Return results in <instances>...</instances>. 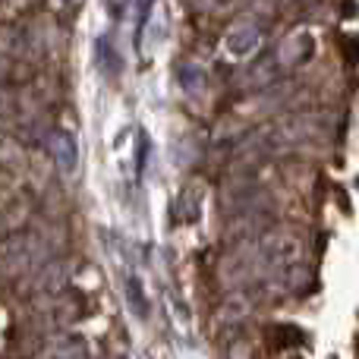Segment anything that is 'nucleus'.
<instances>
[{"label":"nucleus","mask_w":359,"mask_h":359,"mask_svg":"<svg viewBox=\"0 0 359 359\" xmlns=\"http://www.w3.org/2000/svg\"><path fill=\"white\" fill-rule=\"evenodd\" d=\"M255 48H259V32L249 29V25H243V29H233L227 35V50L233 57H249Z\"/></svg>","instance_id":"f257e3e1"},{"label":"nucleus","mask_w":359,"mask_h":359,"mask_svg":"<svg viewBox=\"0 0 359 359\" xmlns=\"http://www.w3.org/2000/svg\"><path fill=\"white\" fill-rule=\"evenodd\" d=\"M54 151H57V164H60L63 170H69V174H73L76 164H79V151H76L73 136H57L54 139Z\"/></svg>","instance_id":"f03ea898"},{"label":"nucleus","mask_w":359,"mask_h":359,"mask_svg":"<svg viewBox=\"0 0 359 359\" xmlns=\"http://www.w3.org/2000/svg\"><path fill=\"white\" fill-rule=\"evenodd\" d=\"M60 6H76V4H82V0H57Z\"/></svg>","instance_id":"7ed1b4c3"}]
</instances>
